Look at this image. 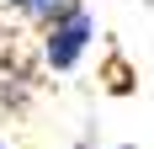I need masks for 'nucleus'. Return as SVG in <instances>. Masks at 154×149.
Returning a JSON list of instances; mask_svg holds the SVG:
<instances>
[{"label": "nucleus", "instance_id": "obj_1", "mask_svg": "<svg viewBox=\"0 0 154 149\" xmlns=\"http://www.w3.org/2000/svg\"><path fill=\"white\" fill-rule=\"evenodd\" d=\"M91 43H96V16L85 11V0H75V5H64V11L43 27V64L53 74H69V69H80L85 53H91Z\"/></svg>", "mask_w": 154, "mask_h": 149}, {"label": "nucleus", "instance_id": "obj_2", "mask_svg": "<svg viewBox=\"0 0 154 149\" xmlns=\"http://www.w3.org/2000/svg\"><path fill=\"white\" fill-rule=\"evenodd\" d=\"M75 149H96V144H91V138H85V144H75Z\"/></svg>", "mask_w": 154, "mask_h": 149}, {"label": "nucleus", "instance_id": "obj_3", "mask_svg": "<svg viewBox=\"0 0 154 149\" xmlns=\"http://www.w3.org/2000/svg\"><path fill=\"white\" fill-rule=\"evenodd\" d=\"M0 149H11V144H0Z\"/></svg>", "mask_w": 154, "mask_h": 149}]
</instances>
